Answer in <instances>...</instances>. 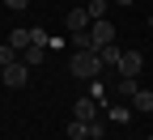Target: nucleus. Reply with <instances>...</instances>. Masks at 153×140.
Instances as JSON below:
<instances>
[{"label": "nucleus", "mask_w": 153, "mask_h": 140, "mask_svg": "<svg viewBox=\"0 0 153 140\" xmlns=\"http://www.w3.org/2000/svg\"><path fill=\"white\" fill-rule=\"evenodd\" d=\"M9 43H13L17 51H26V47H30V30H13V34H9Z\"/></svg>", "instance_id": "obj_11"}, {"label": "nucleus", "mask_w": 153, "mask_h": 140, "mask_svg": "<svg viewBox=\"0 0 153 140\" xmlns=\"http://www.w3.org/2000/svg\"><path fill=\"white\" fill-rule=\"evenodd\" d=\"M68 72L81 76V81H98V72H102V55H98V51H72V55H68Z\"/></svg>", "instance_id": "obj_1"}, {"label": "nucleus", "mask_w": 153, "mask_h": 140, "mask_svg": "<svg viewBox=\"0 0 153 140\" xmlns=\"http://www.w3.org/2000/svg\"><path fill=\"white\" fill-rule=\"evenodd\" d=\"M26 81H30V64H26V59H17L13 68H4V85H13V89H22Z\"/></svg>", "instance_id": "obj_2"}, {"label": "nucleus", "mask_w": 153, "mask_h": 140, "mask_svg": "<svg viewBox=\"0 0 153 140\" xmlns=\"http://www.w3.org/2000/svg\"><path fill=\"white\" fill-rule=\"evenodd\" d=\"M111 4H123V9H128V4H132V0H111Z\"/></svg>", "instance_id": "obj_16"}, {"label": "nucleus", "mask_w": 153, "mask_h": 140, "mask_svg": "<svg viewBox=\"0 0 153 140\" xmlns=\"http://www.w3.org/2000/svg\"><path fill=\"white\" fill-rule=\"evenodd\" d=\"M149 26H153V17H149Z\"/></svg>", "instance_id": "obj_18"}, {"label": "nucleus", "mask_w": 153, "mask_h": 140, "mask_svg": "<svg viewBox=\"0 0 153 140\" xmlns=\"http://www.w3.org/2000/svg\"><path fill=\"white\" fill-rule=\"evenodd\" d=\"M94 110H98V102L85 93V98H76L72 102V119H81V123H94Z\"/></svg>", "instance_id": "obj_3"}, {"label": "nucleus", "mask_w": 153, "mask_h": 140, "mask_svg": "<svg viewBox=\"0 0 153 140\" xmlns=\"http://www.w3.org/2000/svg\"><path fill=\"white\" fill-rule=\"evenodd\" d=\"M149 140H153V136H149Z\"/></svg>", "instance_id": "obj_19"}, {"label": "nucleus", "mask_w": 153, "mask_h": 140, "mask_svg": "<svg viewBox=\"0 0 153 140\" xmlns=\"http://www.w3.org/2000/svg\"><path fill=\"white\" fill-rule=\"evenodd\" d=\"M136 89H140V85H136V76H123V81L115 85V93H128V98H136Z\"/></svg>", "instance_id": "obj_12"}, {"label": "nucleus", "mask_w": 153, "mask_h": 140, "mask_svg": "<svg viewBox=\"0 0 153 140\" xmlns=\"http://www.w3.org/2000/svg\"><path fill=\"white\" fill-rule=\"evenodd\" d=\"M30 0H4V9H26Z\"/></svg>", "instance_id": "obj_15"}, {"label": "nucleus", "mask_w": 153, "mask_h": 140, "mask_svg": "<svg viewBox=\"0 0 153 140\" xmlns=\"http://www.w3.org/2000/svg\"><path fill=\"white\" fill-rule=\"evenodd\" d=\"M0 85H4V72H0Z\"/></svg>", "instance_id": "obj_17"}, {"label": "nucleus", "mask_w": 153, "mask_h": 140, "mask_svg": "<svg viewBox=\"0 0 153 140\" xmlns=\"http://www.w3.org/2000/svg\"><path fill=\"white\" fill-rule=\"evenodd\" d=\"M43 59H47V47H38V43L26 47V64H30V68H34V64H43Z\"/></svg>", "instance_id": "obj_8"}, {"label": "nucleus", "mask_w": 153, "mask_h": 140, "mask_svg": "<svg viewBox=\"0 0 153 140\" xmlns=\"http://www.w3.org/2000/svg\"><path fill=\"white\" fill-rule=\"evenodd\" d=\"M140 68H145V55H140V51H123V59H119V72H123V76H136Z\"/></svg>", "instance_id": "obj_4"}, {"label": "nucleus", "mask_w": 153, "mask_h": 140, "mask_svg": "<svg viewBox=\"0 0 153 140\" xmlns=\"http://www.w3.org/2000/svg\"><path fill=\"white\" fill-rule=\"evenodd\" d=\"M98 55H102V68H119V59H123V51L115 47V43H111V47H102Z\"/></svg>", "instance_id": "obj_6"}, {"label": "nucleus", "mask_w": 153, "mask_h": 140, "mask_svg": "<svg viewBox=\"0 0 153 140\" xmlns=\"http://www.w3.org/2000/svg\"><path fill=\"white\" fill-rule=\"evenodd\" d=\"M13 64H17V47H13V43H0V72L13 68Z\"/></svg>", "instance_id": "obj_7"}, {"label": "nucleus", "mask_w": 153, "mask_h": 140, "mask_svg": "<svg viewBox=\"0 0 153 140\" xmlns=\"http://www.w3.org/2000/svg\"><path fill=\"white\" fill-rule=\"evenodd\" d=\"M89 127H94V123H81V119H72V123H68V136H72V140H89Z\"/></svg>", "instance_id": "obj_9"}, {"label": "nucleus", "mask_w": 153, "mask_h": 140, "mask_svg": "<svg viewBox=\"0 0 153 140\" xmlns=\"http://www.w3.org/2000/svg\"><path fill=\"white\" fill-rule=\"evenodd\" d=\"M30 43H38V47H47L51 38H47V30H30Z\"/></svg>", "instance_id": "obj_14"}, {"label": "nucleus", "mask_w": 153, "mask_h": 140, "mask_svg": "<svg viewBox=\"0 0 153 140\" xmlns=\"http://www.w3.org/2000/svg\"><path fill=\"white\" fill-rule=\"evenodd\" d=\"M132 102H136V110H153V93H149V89H136Z\"/></svg>", "instance_id": "obj_13"}, {"label": "nucleus", "mask_w": 153, "mask_h": 140, "mask_svg": "<svg viewBox=\"0 0 153 140\" xmlns=\"http://www.w3.org/2000/svg\"><path fill=\"white\" fill-rule=\"evenodd\" d=\"M64 21H68V30H72V34H85V26H89V9H85V4H81V9H72Z\"/></svg>", "instance_id": "obj_5"}, {"label": "nucleus", "mask_w": 153, "mask_h": 140, "mask_svg": "<svg viewBox=\"0 0 153 140\" xmlns=\"http://www.w3.org/2000/svg\"><path fill=\"white\" fill-rule=\"evenodd\" d=\"M89 21H106V0H89Z\"/></svg>", "instance_id": "obj_10"}]
</instances>
